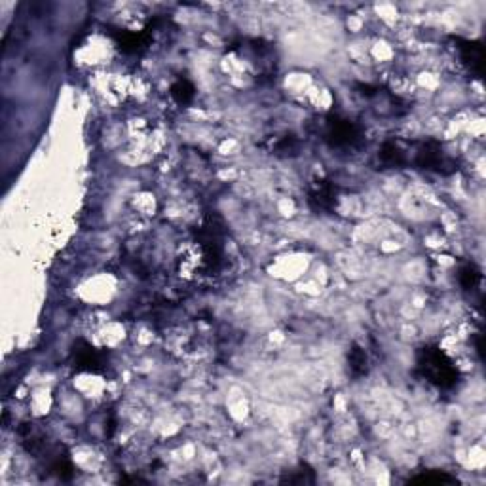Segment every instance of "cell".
<instances>
[{"label":"cell","instance_id":"1","mask_svg":"<svg viewBox=\"0 0 486 486\" xmlns=\"http://www.w3.org/2000/svg\"><path fill=\"white\" fill-rule=\"evenodd\" d=\"M416 369L422 378L437 386L439 389L454 388L460 380V372L452 363V359L435 346L420 348L416 353Z\"/></svg>","mask_w":486,"mask_h":486},{"label":"cell","instance_id":"2","mask_svg":"<svg viewBox=\"0 0 486 486\" xmlns=\"http://www.w3.org/2000/svg\"><path fill=\"white\" fill-rule=\"evenodd\" d=\"M363 139V131L353 120L342 116H327L323 122V141L331 148H353Z\"/></svg>","mask_w":486,"mask_h":486},{"label":"cell","instance_id":"3","mask_svg":"<svg viewBox=\"0 0 486 486\" xmlns=\"http://www.w3.org/2000/svg\"><path fill=\"white\" fill-rule=\"evenodd\" d=\"M414 166L437 175H452L458 169V164L444 152L443 145L433 139L420 145L414 154Z\"/></svg>","mask_w":486,"mask_h":486},{"label":"cell","instance_id":"4","mask_svg":"<svg viewBox=\"0 0 486 486\" xmlns=\"http://www.w3.org/2000/svg\"><path fill=\"white\" fill-rule=\"evenodd\" d=\"M73 365L80 372H103L107 367V359L103 351H99L86 340H76L73 346Z\"/></svg>","mask_w":486,"mask_h":486},{"label":"cell","instance_id":"5","mask_svg":"<svg viewBox=\"0 0 486 486\" xmlns=\"http://www.w3.org/2000/svg\"><path fill=\"white\" fill-rule=\"evenodd\" d=\"M310 207L317 213H329L336 203V188L329 181H320L308 194Z\"/></svg>","mask_w":486,"mask_h":486},{"label":"cell","instance_id":"6","mask_svg":"<svg viewBox=\"0 0 486 486\" xmlns=\"http://www.w3.org/2000/svg\"><path fill=\"white\" fill-rule=\"evenodd\" d=\"M456 44H458V49H460L462 61L471 68V73H475L480 78L482 76V46H480V42L456 38Z\"/></svg>","mask_w":486,"mask_h":486},{"label":"cell","instance_id":"7","mask_svg":"<svg viewBox=\"0 0 486 486\" xmlns=\"http://www.w3.org/2000/svg\"><path fill=\"white\" fill-rule=\"evenodd\" d=\"M150 29H145L141 32H118L116 42L118 48L122 49L123 54H141L142 49L148 48L150 44Z\"/></svg>","mask_w":486,"mask_h":486},{"label":"cell","instance_id":"8","mask_svg":"<svg viewBox=\"0 0 486 486\" xmlns=\"http://www.w3.org/2000/svg\"><path fill=\"white\" fill-rule=\"evenodd\" d=\"M378 160L384 164L386 167H403L406 166V158L405 150L394 141H386L380 147V152H378Z\"/></svg>","mask_w":486,"mask_h":486},{"label":"cell","instance_id":"9","mask_svg":"<svg viewBox=\"0 0 486 486\" xmlns=\"http://www.w3.org/2000/svg\"><path fill=\"white\" fill-rule=\"evenodd\" d=\"M458 279H460V285H462L466 291H475L480 285V279H482V274L475 265H466L458 274Z\"/></svg>","mask_w":486,"mask_h":486},{"label":"cell","instance_id":"10","mask_svg":"<svg viewBox=\"0 0 486 486\" xmlns=\"http://www.w3.org/2000/svg\"><path fill=\"white\" fill-rule=\"evenodd\" d=\"M194 95H196V90L188 80H177L171 86V97L178 105H190Z\"/></svg>","mask_w":486,"mask_h":486},{"label":"cell","instance_id":"11","mask_svg":"<svg viewBox=\"0 0 486 486\" xmlns=\"http://www.w3.org/2000/svg\"><path fill=\"white\" fill-rule=\"evenodd\" d=\"M411 482H420V485H454L456 477L443 471H425L422 475H416L411 479Z\"/></svg>","mask_w":486,"mask_h":486},{"label":"cell","instance_id":"12","mask_svg":"<svg viewBox=\"0 0 486 486\" xmlns=\"http://www.w3.org/2000/svg\"><path fill=\"white\" fill-rule=\"evenodd\" d=\"M315 475L312 468H308L306 463H302L298 469H293L285 475L281 482H289V485H306V482H314Z\"/></svg>","mask_w":486,"mask_h":486},{"label":"cell","instance_id":"13","mask_svg":"<svg viewBox=\"0 0 486 486\" xmlns=\"http://www.w3.org/2000/svg\"><path fill=\"white\" fill-rule=\"evenodd\" d=\"M367 353L361 348L353 346V350H350V370L353 376H363L367 375Z\"/></svg>","mask_w":486,"mask_h":486},{"label":"cell","instance_id":"14","mask_svg":"<svg viewBox=\"0 0 486 486\" xmlns=\"http://www.w3.org/2000/svg\"><path fill=\"white\" fill-rule=\"evenodd\" d=\"M296 150H298V141H296L295 137H285V139H281V141L277 142L276 154H279V152L296 154Z\"/></svg>","mask_w":486,"mask_h":486}]
</instances>
